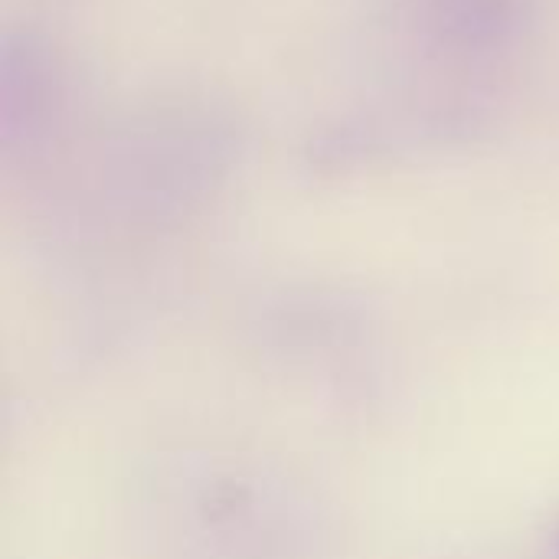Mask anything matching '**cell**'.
Segmentation results:
<instances>
[{
    "label": "cell",
    "mask_w": 559,
    "mask_h": 559,
    "mask_svg": "<svg viewBox=\"0 0 559 559\" xmlns=\"http://www.w3.org/2000/svg\"><path fill=\"white\" fill-rule=\"evenodd\" d=\"M62 102V72L49 43L36 33H3L0 46V141H36L49 131Z\"/></svg>",
    "instance_id": "cell-2"
},
{
    "label": "cell",
    "mask_w": 559,
    "mask_h": 559,
    "mask_svg": "<svg viewBox=\"0 0 559 559\" xmlns=\"http://www.w3.org/2000/svg\"><path fill=\"white\" fill-rule=\"evenodd\" d=\"M544 0H406L416 36L459 59L501 56L521 46L540 23Z\"/></svg>",
    "instance_id": "cell-1"
}]
</instances>
